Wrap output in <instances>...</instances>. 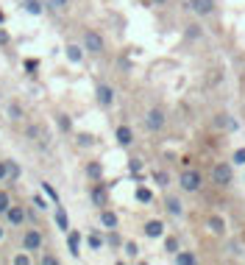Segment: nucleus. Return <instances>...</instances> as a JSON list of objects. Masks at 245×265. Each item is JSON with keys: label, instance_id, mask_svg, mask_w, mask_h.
<instances>
[{"label": "nucleus", "instance_id": "10", "mask_svg": "<svg viewBox=\"0 0 245 265\" xmlns=\"http://www.w3.org/2000/svg\"><path fill=\"white\" fill-rule=\"evenodd\" d=\"M114 137H117V143H120V145H131L134 143V132L128 129V126H117Z\"/></svg>", "mask_w": 245, "mask_h": 265}, {"label": "nucleus", "instance_id": "37", "mask_svg": "<svg viewBox=\"0 0 245 265\" xmlns=\"http://www.w3.org/2000/svg\"><path fill=\"white\" fill-rule=\"evenodd\" d=\"M6 176H9V170H6V162H0V182H3Z\"/></svg>", "mask_w": 245, "mask_h": 265}, {"label": "nucleus", "instance_id": "27", "mask_svg": "<svg viewBox=\"0 0 245 265\" xmlns=\"http://www.w3.org/2000/svg\"><path fill=\"white\" fill-rule=\"evenodd\" d=\"M176 263H181V265H192V263H195V257H192V254H176Z\"/></svg>", "mask_w": 245, "mask_h": 265}, {"label": "nucleus", "instance_id": "9", "mask_svg": "<svg viewBox=\"0 0 245 265\" xmlns=\"http://www.w3.org/2000/svg\"><path fill=\"white\" fill-rule=\"evenodd\" d=\"M89 196H92V201H95L98 207H106V199H109V193H106V184H95Z\"/></svg>", "mask_w": 245, "mask_h": 265}, {"label": "nucleus", "instance_id": "20", "mask_svg": "<svg viewBox=\"0 0 245 265\" xmlns=\"http://www.w3.org/2000/svg\"><path fill=\"white\" fill-rule=\"evenodd\" d=\"M167 212H170V215H176V218H178V215L184 212V210H181V201H178V199H167Z\"/></svg>", "mask_w": 245, "mask_h": 265}, {"label": "nucleus", "instance_id": "26", "mask_svg": "<svg viewBox=\"0 0 245 265\" xmlns=\"http://www.w3.org/2000/svg\"><path fill=\"white\" fill-rule=\"evenodd\" d=\"M165 248L170 251V254H176V251H178V240H176V237H167V240H165Z\"/></svg>", "mask_w": 245, "mask_h": 265}, {"label": "nucleus", "instance_id": "38", "mask_svg": "<svg viewBox=\"0 0 245 265\" xmlns=\"http://www.w3.org/2000/svg\"><path fill=\"white\" fill-rule=\"evenodd\" d=\"M42 263H45V265H56V257H50V254H45V257H42Z\"/></svg>", "mask_w": 245, "mask_h": 265}, {"label": "nucleus", "instance_id": "16", "mask_svg": "<svg viewBox=\"0 0 245 265\" xmlns=\"http://www.w3.org/2000/svg\"><path fill=\"white\" fill-rule=\"evenodd\" d=\"M87 176L98 182V179L103 176V165H100V162H89V165H87Z\"/></svg>", "mask_w": 245, "mask_h": 265}, {"label": "nucleus", "instance_id": "23", "mask_svg": "<svg viewBox=\"0 0 245 265\" xmlns=\"http://www.w3.org/2000/svg\"><path fill=\"white\" fill-rule=\"evenodd\" d=\"M56 123H59V129H61V132H70V129H73V123H70V117H67V115H59V117H56Z\"/></svg>", "mask_w": 245, "mask_h": 265}, {"label": "nucleus", "instance_id": "18", "mask_svg": "<svg viewBox=\"0 0 245 265\" xmlns=\"http://www.w3.org/2000/svg\"><path fill=\"white\" fill-rule=\"evenodd\" d=\"M25 11H28V14H42L45 6L39 3V0H25Z\"/></svg>", "mask_w": 245, "mask_h": 265}, {"label": "nucleus", "instance_id": "32", "mask_svg": "<svg viewBox=\"0 0 245 265\" xmlns=\"http://www.w3.org/2000/svg\"><path fill=\"white\" fill-rule=\"evenodd\" d=\"M89 246H92V248H100V246H103V240H100L98 234H89Z\"/></svg>", "mask_w": 245, "mask_h": 265}, {"label": "nucleus", "instance_id": "41", "mask_svg": "<svg viewBox=\"0 0 245 265\" xmlns=\"http://www.w3.org/2000/svg\"><path fill=\"white\" fill-rule=\"evenodd\" d=\"M153 3H159V6H165V3H167V0H153Z\"/></svg>", "mask_w": 245, "mask_h": 265}, {"label": "nucleus", "instance_id": "17", "mask_svg": "<svg viewBox=\"0 0 245 265\" xmlns=\"http://www.w3.org/2000/svg\"><path fill=\"white\" fill-rule=\"evenodd\" d=\"M209 229L214 234H223V229H226V223H223V218H217V215H212L209 218Z\"/></svg>", "mask_w": 245, "mask_h": 265}, {"label": "nucleus", "instance_id": "34", "mask_svg": "<svg viewBox=\"0 0 245 265\" xmlns=\"http://www.w3.org/2000/svg\"><path fill=\"white\" fill-rule=\"evenodd\" d=\"M31 260H28V254H20V257H14V265H28Z\"/></svg>", "mask_w": 245, "mask_h": 265}, {"label": "nucleus", "instance_id": "6", "mask_svg": "<svg viewBox=\"0 0 245 265\" xmlns=\"http://www.w3.org/2000/svg\"><path fill=\"white\" fill-rule=\"evenodd\" d=\"M95 98H98L100 106H111V103H114V89H111L109 84H98V87H95Z\"/></svg>", "mask_w": 245, "mask_h": 265}, {"label": "nucleus", "instance_id": "12", "mask_svg": "<svg viewBox=\"0 0 245 265\" xmlns=\"http://www.w3.org/2000/svg\"><path fill=\"white\" fill-rule=\"evenodd\" d=\"M100 223H103L106 229H111V232H114V229H117V215H114L111 210H103V212H100Z\"/></svg>", "mask_w": 245, "mask_h": 265}, {"label": "nucleus", "instance_id": "22", "mask_svg": "<svg viewBox=\"0 0 245 265\" xmlns=\"http://www.w3.org/2000/svg\"><path fill=\"white\" fill-rule=\"evenodd\" d=\"M153 182L159 184V187H167V182H170V176H167L165 170H156V173H153Z\"/></svg>", "mask_w": 245, "mask_h": 265}, {"label": "nucleus", "instance_id": "14", "mask_svg": "<svg viewBox=\"0 0 245 265\" xmlns=\"http://www.w3.org/2000/svg\"><path fill=\"white\" fill-rule=\"evenodd\" d=\"M67 59H70L73 65H78V62L84 59V48H78V45H67Z\"/></svg>", "mask_w": 245, "mask_h": 265}, {"label": "nucleus", "instance_id": "4", "mask_svg": "<svg viewBox=\"0 0 245 265\" xmlns=\"http://www.w3.org/2000/svg\"><path fill=\"white\" fill-rule=\"evenodd\" d=\"M42 246H45V237L39 229H28V232L22 234V248L25 251H39Z\"/></svg>", "mask_w": 245, "mask_h": 265}, {"label": "nucleus", "instance_id": "8", "mask_svg": "<svg viewBox=\"0 0 245 265\" xmlns=\"http://www.w3.org/2000/svg\"><path fill=\"white\" fill-rule=\"evenodd\" d=\"M6 221H9L11 226H22V223H25V210L11 204L9 210H6Z\"/></svg>", "mask_w": 245, "mask_h": 265}, {"label": "nucleus", "instance_id": "13", "mask_svg": "<svg viewBox=\"0 0 245 265\" xmlns=\"http://www.w3.org/2000/svg\"><path fill=\"white\" fill-rule=\"evenodd\" d=\"M67 246H70V254L78 257V254H81V248H78V246H81V234H78V232H70V237H67Z\"/></svg>", "mask_w": 245, "mask_h": 265}, {"label": "nucleus", "instance_id": "35", "mask_svg": "<svg viewBox=\"0 0 245 265\" xmlns=\"http://www.w3.org/2000/svg\"><path fill=\"white\" fill-rule=\"evenodd\" d=\"M78 145H92V137H87V134H81V137H78Z\"/></svg>", "mask_w": 245, "mask_h": 265}, {"label": "nucleus", "instance_id": "11", "mask_svg": "<svg viewBox=\"0 0 245 265\" xmlns=\"http://www.w3.org/2000/svg\"><path fill=\"white\" fill-rule=\"evenodd\" d=\"M145 234H148V237H162V234H165V223L162 221H148L145 223Z\"/></svg>", "mask_w": 245, "mask_h": 265}, {"label": "nucleus", "instance_id": "30", "mask_svg": "<svg viewBox=\"0 0 245 265\" xmlns=\"http://www.w3.org/2000/svg\"><path fill=\"white\" fill-rule=\"evenodd\" d=\"M217 126H229V129H234V120H229V115H220V117H217Z\"/></svg>", "mask_w": 245, "mask_h": 265}, {"label": "nucleus", "instance_id": "7", "mask_svg": "<svg viewBox=\"0 0 245 265\" xmlns=\"http://www.w3.org/2000/svg\"><path fill=\"white\" fill-rule=\"evenodd\" d=\"M189 9L195 14H200V17H209L214 11V0H189Z\"/></svg>", "mask_w": 245, "mask_h": 265}, {"label": "nucleus", "instance_id": "36", "mask_svg": "<svg viewBox=\"0 0 245 265\" xmlns=\"http://www.w3.org/2000/svg\"><path fill=\"white\" fill-rule=\"evenodd\" d=\"M42 187H45V193H47V196H50V199H53V201H56V199H59V196H56V190H53V187H50V184H42Z\"/></svg>", "mask_w": 245, "mask_h": 265}, {"label": "nucleus", "instance_id": "21", "mask_svg": "<svg viewBox=\"0 0 245 265\" xmlns=\"http://www.w3.org/2000/svg\"><path fill=\"white\" fill-rule=\"evenodd\" d=\"M11 207V196L6 190H0V215H6V210Z\"/></svg>", "mask_w": 245, "mask_h": 265}, {"label": "nucleus", "instance_id": "19", "mask_svg": "<svg viewBox=\"0 0 245 265\" xmlns=\"http://www.w3.org/2000/svg\"><path fill=\"white\" fill-rule=\"evenodd\" d=\"M137 201H142V204H151L153 201V193L148 187H137Z\"/></svg>", "mask_w": 245, "mask_h": 265}, {"label": "nucleus", "instance_id": "15", "mask_svg": "<svg viewBox=\"0 0 245 265\" xmlns=\"http://www.w3.org/2000/svg\"><path fill=\"white\" fill-rule=\"evenodd\" d=\"M56 226H59L61 232H70V221H67V212L61 210V207L56 210Z\"/></svg>", "mask_w": 245, "mask_h": 265}, {"label": "nucleus", "instance_id": "28", "mask_svg": "<svg viewBox=\"0 0 245 265\" xmlns=\"http://www.w3.org/2000/svg\"><path fill=\"white\" fill-rule=\"evenodd\" d=\"M6 170H9V176H11V179L20 176V165H14V162H6Z\"/></svg>", "mask_w": 245, "mask_h": 265}, {"label": "nucleus", "instance_id": "25", "mask_svg": "<svg viewBox=\"0 0 245 265\" xmlns=\"http://www.w3.org/2000/svg\"><path fill=\"white\" fill-rule=\"evenodd\" d=\"M67 3H70V0H47V6H50L53 11H64Z\"/></svg>", "mask_w": 245, "mask_h": 265}, {"label": "nucleus", "instance_id": "1", "mask_svg": "<svg viewBox=\"0 0 245 265\" xmlns=\"http://www.w3.org/2000/svg\"><path fill=\"white\" fill-rule=\"evenodd\" d=\"M84 50L92 53V56H100L106 50V39H103L98 31H84Z\"/></svg>", "mask_w": 245, "mask_h": 265}, {"label": "nucleus", "instance_id": "3", "mask_svg": "<svg viewBox=\"0 0 245 265\" xmlns=\"http://www.w3.org/2000/svg\"><path fill=\"white\" fill-rule=\"evenodd\" d=\"M178 182H181V190L184 193H198L200 184H203V176H200L198 170H184Z\"/></svg>", "mask_w": 245, "mask_h": 265}, {"label": "nucleus", "instance_id": "5", "mask_svg": "<svg viewBox=\"0 0 245 265\" xmlns=\"http://www.w3.org/2000/svg\"><path fill=\"white\" fill-rule=\"evenodd\" d=\"M165 123H167V117H165V112L162 109H151L148 115H145V126H148V132H162Z\"/></svg>", "mask_w": 245, "mask_h": 265}, {"label": "nucleus", "instance_id": "29", "mask_svg": "<svg viewBox=\"0 0 245 265\" xmlns=\"http://www.w3.org/2000/svg\"><path fill=\"white\" fill-rule=\"evenodd\" d=\"M125 254H128V257H137V254H139L137 243H125Z\"/></svg>", "mask_w": 245, "mask_h": 265}, {"label": "nucleus", "instance_id": "31", "mask_svg": "<svg viewBox=\"0 0 245 265\" xmlns=\"http://www.w3.org/2000/svg\"><path fill=\"white\" fill-rule=\"evenodd\" d=\"M33 204H36V207H39V210H47V201H45L42 196H39V193H36V196H33Z\"/></svg>", "mask_w": 245, "mask_h": 265}, {"label": "nucleus", "instance_id": "39", "mask_svg": "<svg viewBox=\"0 0 245 265\" xmlns=\"http://www.w3.org/2000/svg\"><path fill=\"white\" fill-rule=\"evenodd\" d=\"M6 42H9V33H6L3 28H0V45H6Z\"/></svg>", "mask_w": 245, "mask_h": 265}, {"label": "nucleus", "instance_id": "33", "mask_svg": "<svg viewBox=\"0 0 245 265\" xmlns=\"http://www.w3.org/2000/svg\"><path fill=\"white\" fill-rule=\"evenodd\" d=\"M128 167H131V173H139V170H142V162H139V159H131Z\"/></svg>", "mask_w": 245, "mask_h": 265}, {"label": "nucleus", "instance_id": "40", "mask_svg": "<svg viewBox=\"0 0 245 265\" xmlns=\"http://www.w3.org/2000/svg\"><path fill=\"white\" fill-rule=\"evenodd\" d=\"M3 237H6V229H3V223H0V240H3Z\"/></svg>", "mask_w": 245, "mask_h": 265}, {"label": "nucleus", "instance_id": "24", "mask_svg": "<svg viewBox=\"0 0 245 265\" xmlns=\"http://www.w3.org/2000/svg\"><path fill=\"white\" fill-rule=\"evenodd\" d=\"M231 165H245V148H237V151H234Z\"/></svg>", "mask_w": 245, "mask_h": 265}, {"label": "nucleus", "instance_id": "2", "mask_svg": "<svg viewBox=\"0 0 245 265\" xmlns=\"http://www.w3.org/2000/svg\"><path fill=\"white\" fill-rule=\"evenodd\" d=\"M212 179H214V184H217V187L231 184V179H234L231 162H217V165H214V170H212Z\"/></svg>", "mask_w": 245, "mask_h": 265}]
</instances>
